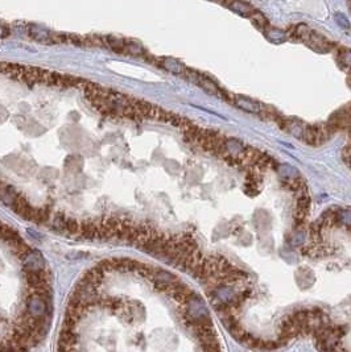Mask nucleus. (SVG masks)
I'll list each match as a JSON object with an SVG mask.
<instances>
[{
	"label": "nucleus",
	"instance_id": "f257e3e1",
	"mask_svg": "<svg viewBox=\"0 0 351 352\" xmlns=\"http://www.w3.org/2000/svg\"><path fill=\"white\" fill-rule=\"evenodd\" d=\"M296 36L317 53H328L329 51H331L330 42L322 34L311 30L305 24H301L296 28Z\"/></svg>",
	"mask_w": 351,
	"mask_h": 352
},
{
	"label": "nucleus",
	"instance_id": "f03ea898",
	"mask_svg": "<svg viewBox=\"0 0 351 352\" xmlns=\"http://www.w3.org/2000/svg\"><path fill=\"white\" fill-rule=\"evenodd\" d=\"M329 125H330L334 132L341 131V129H347L351 127V110L347 108H341L337 112L329 117Z\"/></svg>",
	"mask_w": 351,
	"mask_h": 352
},
{
	"label": "nucleus",
	"instance_id": "7ed1b4c3",
	"mask_svg": "<svg viewBox=\"0 0 351 352\" xmlns=\"http://www.w3.org/2000/svg\"><path fill=\"white\" fill-rule=\"evenodd\" d=\"M234 104L238 108L250 112V114H260L261 111V106L259 102H255L250 98L242 97V95H237L234 98Z\"/></svg>",
	"mask_w": 351,
	"mask_h": 352
},
{
	"label": "nucleus",
	"instance_id": "20e7f679",
	"mask_svg": "<svg viewBox=\"0 0 351 352\" xmlns=\"http://www.w3.org/2000/svg\"><path fill=\"white\" fill-rule=\"evenodd\" d=\"M224 3L232 12L243 17H250L255 12V8L251 4L242 2V0H224Z\"/></svg>",
	"mask_w": 351,
	"mask_h": 352
},
{
	"label": "nucleus",
	"instance_id": "39448f33",
	"mask_svg": "<svg viewBox=\"0 0 351 352\" xmlns=\"http://www.w3.org/2000/svg\"><path fill=\"white\" fill-rule=\"evenodd\" d=\"M29 36L32 37L34 41H38V42H43V44H50V42H53V36H52V33H50L49 30L44 29V28L41 27H37V25H30Z\"/></svg>",
	"mask_w": 351,
	"mask_h": 352
},
{
	"label": "nucleus",
	"instance_id": "423d86ee",
	"mask_svg": "<svg viewBox=\"0 0 351 352\" xmlns=\"http://www.w3.org/2000/svg\"><path fill=\"white\" fill-rule=\"evenodd\" d=\"M160 66L172 74H184L186 67L180 61L172 57H164L160 60Z\"/></svg>",
	"mask_w": 351,
	"mask_h": 352
},
{
	"label": "nucleus",
	"instance_id": "0eeeda50",
	"mask_svg": "<svg viewBox=\"0 0 351 352\" xmlns=\"http://www.w3.org/2000/svg\"><path fill=\"white\" fill-rule=\"evenodd\" d=\"M264 34L267 37V40H269L274 44H283L285 42L288 38L287 33H285L283 29H279V28L274 27H267L264 29Z\"/></svg>",
	"mask_w": 351,
	"mask_h": 352
},
{
	"label": "nucleus",
	"instance_id": "6e6552de",
	"mask_svg": "<svg viewBox=\"0 0 351 352\" xmlns=\"http://www.w3.org/2000/svg\"><path fill=\"white\" fill-rule=\"evenodd\" d=\"M284 129L288 132V134H291L292 136H294V138L302 139L305 127L302 125V123L298 120H287L285 121Z\"/></svg>",
	"mask_w": 351,
	"mask_h": 352
},
{
	"label": "nucleus",
	"instance_id": "1a4fd4ad",
	"mask_svg": "<svg viewBox=\"0 0 351 352\" xmlns=\"http://www.w3.org/2000/svg\"><path fill=\"white\" fill-rule=\"evenodd\" d=\"M338 64L346 71H351V49L342 48L338 53Z\"/></svg>",
	"mask_w": 351,
	"mask_h": 352
},
{
	"label": "nucleus",
	"instance_id": "9d476101",
	"mask_svg": "<svg viewBox=\"0 0 351 352\" xmlns=\"http://www.w3.org/2000/svg\"><path fill=\"white\" fill-rule=\"evenodd\" d=\"M278 170H279V174H280L283 178H285L287 181H289V180H293V178L300 177V171L288 164L279 165Z\"/></svg>",
	"mask_w": 351,
	"mask_h": 352
},
{
	"label": "nucleus",
	"instance_id": "9b49d317",
	"mask_svg": "<svg viewBox=\"0 0 351 352\" xmlns=\"http://www.w3.org/2000/svg\"><path fill=\"white\" fill-rule=\"evenodd\" d=\"M106 41H107L108 47L114 52H116V53H126V47H127V42H126V41L121 40V38H116V37L114 36H108L107 38H106Z\"/></svg>",
	"mask_w": 351,
	"mask_h": 352
},
{
	"label": "nucleus",
	"instance_id": "f8f14e48",
	"mask_svg": "<svg viewBox=\"0 0 351 352\" xmlns=\"http://www.w3.org/2000/svg\"><path fill=\"white\" fill-rule=\"evenodd\" d=\"M251 21H252V24H254L255 27L259 28V29L264 30L265 28L268 27V21L267 19H265V16L261 12H259V11H255L254 14L251 15L250 17H248Z\"/></svg>",
	"mask_w": 351,
	"mask_h": 352
},
{
	"label": "nucleus",
	"instance_id": "ddd939ff",
	"mask_svg": "<svg viewBox=\"0 0 351 352\" xmlns=\"http://www.w3.org/2000/svg\"><path fill=\"white\" fill-rule=\"evenodd\" d=\"M337 221L341 222V225L351 228V210H342L339 214H337Z\"/></svg>",
	"mask_w": 351,
	"mask_h": 352
},
{
	"label": "nucleus",
	"instance_id": "4468645a",
	"mask_svg": "<svg viewBox=\"0 0 351 352\" xmlns=\"http://www.w3.org/2000/svg\"><path fill=\"white\" fill-rule=\"evenodd\" d=\"M305 240H306V236H305V232L302 230L296 231L293 234V236H292V244L294 247H301V245L304 244Z\"/></svg>",
	"mask_w": 351,
	"mask_h": 352
},
{
	"label": "nucleus",
	"instance_id": "2eb2a0df",
	"mask_svg": "<svg viewBox=\"0 0 351 352\" xmlns=\"http://www.w3.org/2000/svg\"><path fill=\"white\" fill-rule=\"evenodd\" d=\"M126 53H130L132 56H141V54H144V51L143 48L139 44H136V42H127Z\"/></svg>",
	"mask_w": 351,
	"mask_h": 352
},
{
	"label": "nucleus",
	"instance_id": "dca6fc26",
	"mask_svg": "<svg viewBox=\"0 0 351 352\" xmlns=\"http://www.w3.org/2000/svg\"><path fill=\"white\" fill-rule=\"evenodd\" d=\"M334 19L338 25L341 28H343V29H348V28H350V21H348V19L344 16L343 14H339V12H338V14L334 15Z\"/></svg>",
	"mask_w": 351,
	"mask_h": 352
},
{
	"label": "nucleus",
	"instance_id": "f3484780",
	"mask_svg": "<svg viewBox=\"0 0 351 352\" xmlns=\"http://www.w3.org/2000/svg\"><path fill=\"white\" fill-rule=\"evenodd\" d=\"M8 34V30L0 24V37H6Z\"/></svg>",
	"mask_w": 351,
	"mask_h": 352
},
{
	"label": "nucleus",
	"instance_id": "a211bd4d",
	"mask_svg": "<svg viewBox=\"0 0 351 352\" xmlns=\"http://www.w3.org/2000/svg\"><path fill=\"white\" fill-rule=\"evenodd\" d=\"M348 84H350V87H351V75L348 77Z\"/></svg>",
	"mask_w": 351,
	"mask_h": 352
},
{
	"label": "nucleus",
	"instance_id": "6ab92c4d",
	"mask_svg": "<svg viewBox=\"0 0 351 352\" xmlns=\"http://www.w3.org/2000/svg\"><path fill=\"white\" fill-rule=\"evenodd\" d=\"M210 2H217V0H210Z\"/></svg>",
	"mask_w": 351,
	"mask_h": 352
}]
</instances>
